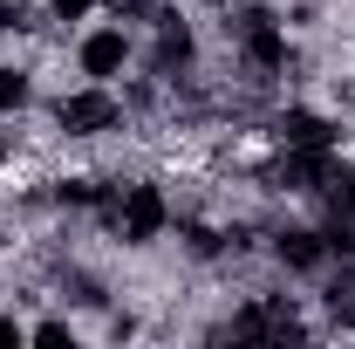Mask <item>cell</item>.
<instances>
[{
    "label": "cell",
    "instance_id": "6da1fadb",
    "mask_svg": "<svg viewBox=\"0 0 355 349\" xmlns=\"http://www.w3.org/2000/svg\"><path fill=\"white\" fill-rule=\"evenodd\" d=\"M103 213H110V226H116L130 247L157 240V233L171 226V206H164V192H157V185H123L116 199H103Z\"/></svg>",
    "mask_w": 355,
    "mask_h": 349
},
{
    "label": "cell",
    "instance_id": "7a4b0ae2",
    "mask_svg": "<svg viewBox=\"0 0 355 349\" xmlns=\"http://www.w3.org/2000/svg\"><path fill=\"white\" fill-rule=\"evenodd\" d=\"M55 124H62L69 137H103V131L123 124V103H116L103 83H83V89H69V96L55 103Z\"/></svg>",
    "mask_w": 355,
    "mask_h": 349
},
{
    "label": "cell",
    "instance_id": "3957f363",
    "mask_svg": "<svg viewBox=\"0 0 355 349\" xmlns=\"http://www.w3.org/2000/svg\"><path fill=\"white\" fill-rule=\"evenodd\" d=\"M123 62H130V35H123V28H89L83 42H76V69H83L89 83L123 76Z\"/></svg>",
    "mask_w": 355,
    "mask_h": 349
},
{
    "label": "cell",
    "instance_id": "277c9868",
    "mask_svg": "<svg viewBox=\"0 0 355 349\" xmlns=\"http://www.w3.org/2000/svg\"><path fill=\"white\" fill-rule=\"evenodd\" d=\"M239 48H246L253 69H287V55H294V48H287V28H280L266 7H253V14L239 21Z\"/></svg>",
    "mask_w": 355,
    "mask_h": 349
},
{
    "label": "cell",
    "instance_id": "5b68a950",
    "mask_svg": "<svg viewBox=\"0 0 355 349\" xmlns=\"http://www.w3.org/2000/svg\"><path fill=\"white\" fill-rule=\"evenodd\" d=\"M280 144L287 151H335V124L321 110H287L280 117Z\"/></svg>",
    "mask_w": 355,
    "mask_h": 349
},
{
    "label": "cell",
    "instance_id": "8992f818",
    "mask_svg": "<svg viewBox=\"0 0 355 349\" xmlns=\"http://www.w3.org/2000/svg\"><path fill=\"white\" fill-rule=\"evenodd\" d=\"M280 267H294V274H314V267L328 261V233H308V226H294V233H280Z\"/></svg>",
    "mask_w": 355,
    "mask_h": 349
},
{
    "label": "cell",
    "instance_id": "52a82bcc",
    "mask_svg": "<svg viewBox=\"0 0 355 349\" xmlns=\"http://www.w3.org/2000/svg\"><path fill=\"white\" fill-rule=\"evenodd\" d=\"M28 103H35V76L14 69V62H0V117H21Z\"/></svg>",
    "mask_w": 355,
    "mask_h": 349
},
{
    "label": "cell",
    "instance_id": "ba28073f",
    "mask_svg": "<svg viewBox=\"0 0 355 349\" xmlns=\"http://www.w3.org/2000/svg\"><path fill=\"white\" fill-rule=\"evenodd\" d=\"M191 62V28H157V69H184Z\"/></svg>",
    "mask_w": 355,
    "mask_h": 349
},
{
    "label": "cell",
    "instance_id": "9c48e42d",
    "mask_svg": "<svg viewBox=\"0 0 355 349\" xmlns=\"http://www.w3.org/2000/svg\"><path fill=\"white\" fill-rule=\"evenodd\" d=\"M28 336H35V343H76V329H69V322H55V315H48V322H35Z\"/></svg>",
    "mask_w": 355,
    "mask_h": 349
},
{
    "label": "cell",
    "instance_id": "30bf717a",
    "mask_svg": "<svg viewBox=\"0 0 355 349\" xmlns=\"http://www.w3.org/2000/svg\"><path fill=\"white\" fill-rule=\"evenodd\" d=\"M48 14H55V21H89L96 0H48Z\"/></svg>",
    "mask_w": 355,
    "mask_h": 349
},
{
    "label": "cell",
    "instance_id": "8fae6325",
    "mask_svg": "<svg viewBox=\"0 0 355 349\" xmlns=\"http://www.w3.org/2000/svg\"><path fill=\"white\" fill-rule=\"evenodd\" d=\"M184 240H191V254H219V233H212V226H198V219L184 226Z\"/></svg>",
    "mask_w": 355,
    "mask_h": 349
},
{
    "label": "cell",
    "instance_id": "7c38bea8",
    "mask_svg": "<svg viewBox=\"0 0 355 349\" xmlns=\"http://www.w3.org/2000/svg\"><path fill=\"white\" fill-rule=\"evenodd\" d=\"M7 28H28V21H21V7H7V0H0V35H7Z\"/></svg>",
    "mask_w": 355,
    "mask_h": 349
},
{
    "label": "cell",
    "instance_id": "4fadbf2b",
    "mask_svg": "<svg viewBox=\"0 0 355 349\" xmlns=\"http://www.w3.org/2000/svg\"><path fill=\"white\" fill-rule=\"evenodd\" d=\"M0 343H21V322L14 315H0Z\"/></svg>",
    "mask_w": 355,
    "mask_h": 349
},
{
    "label": "cell",
    "instance_id": "5bb4252c",
    "mask_svg": "<svg viewBox=\"0 0 355 349\" xmlns=\"http://www.w3.org/2000/svg\"><path fill=\"white\" fill-rule=\"evenodd\" d=\"M110 7H116V14H144L150 0H110Z\"/></svg>",
    "mask_w": 355,
    "mask_h": 349
},
{
    "label": "cell",
    "instance_id": "9a60e30c",
    "mask_svg": "<svg viewBox=\"0 0 355 349\" xmlns=\"http://www.w3.org/2000/svg\"><path fill=\"white\" fill-rule=\"evenodd\" d=\"M342 206H349V219H355V172H349V185H342Z\"/></svg>",
    "mask_w": 355,
    "mask_h": 349
},
{
    "label": "cell",
    "instance_id": "2e32d148",
    "mask_svg": "<svg viewBox=\"0 0 355 349\" xmlns=\"http://www.w3.org/2000/svg\"><path fill=\"white\" fill-rule=\"evenodd\" d=\"M7 158H14V131H0V165H7Z\"/></svg>",
    "mask_w": 355,
    "mask_h": 349
},
{
    "label": "cell",
    "instance_id": "e0dca14e",
    "mask_svg": "<svg viewBox=\"0 0 355 349\" xmlns=\"http://www.w3.org/2000/svg\"><path fill=\"white\" fill-rule=\"evenodd\" d=\"M205 7H219V0H205Z\"/></svg>",
    "mask_w": 355,
    "mask_h": 349
},
{
    "label": "cell",
    "instance_id": "ac0fdd59",
    "mask_svg": "<svg viewBox=\"0 0 355 349\" xmlns=\"http://www.w3.org/2000/svg\"><path fill=\"white\" fill-rule=\"evenodd\" d=\"M260 7H273V0H260Z\"/></svg>",
    "mask_w": 355,
    "mask_h": 349
}]
</instances>
